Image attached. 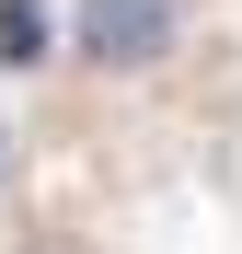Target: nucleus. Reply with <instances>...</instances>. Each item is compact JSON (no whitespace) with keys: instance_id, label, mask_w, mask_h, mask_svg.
Segmentation results:
<instances>
[{"instance_id":"f257e3e1","label":"nucleus","mask_w":242,"mask_h":254,"mask_svg":"<svg viewBox=\"0 0 242 254\" xmlns=\"http://www.w3.org/2000/svg\"><path fill=\"white\" fill-rule=\"evenodd\" d=\"M173 47H185V0H81L69 12V58L104 81H150Z\"/></svg>"},{"instance_id":"f03ea898","label":"nucleus","mask_w":242,"mask_h":254,"mask_svg":"<svg viewBox=\"0 0 242 254\" xmlns=\"http://www.w3.org/2000/svg\"><path fill=\"white\" fill-rule=\"evenodd\" d=\"M47 58H58L47 0H0V69H47Z\"/></svg>"},{"instance_id":"7ed1b4c3","label":"nucleus","mask_w":242,"mask_h":254,"mask_svg":"<svg viewBox=\"0 0 242 254\" xmlns=\"http://www.w3.org/2000/svg\"><path fill=\"white\" fill-rule=\"evenodd\" d=\"M0 185H12V116H0Z\"/></svg>"}]
</instances>
